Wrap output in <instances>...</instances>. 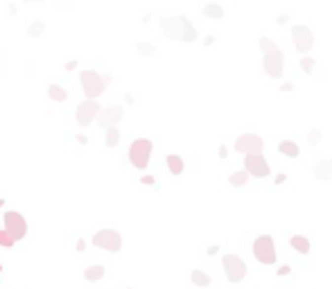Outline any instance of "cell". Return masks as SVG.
<instances>
[{
  "mask_svg": "<svg viewBox=\"0 0 332 289\" xmlns=\"http://www.w3.org/2000/svg\"><path fill=\"white\" fill-rule=\"evenodd\" d=\"M260 48H262V52H264L262 70L269 77H273V79H280L285 72V52L267 36L260 38Z\"/></svg>",
  "mask_w": 332,
  "mask_h": 289,
  "instance_id": "2",
  "label": "cell"
},
{
  "mask_svg": "<svg viewBox=\"0 0 332 289\" xmlns=\"http://www.w3.org/2000/svg\"><path fill=\"white\" fill-rule=\"evenodd\" d=\"M48 95H50V100H54V102H66V100H68V91L59 84H50Z\"/></svg>",
  "mask_w": 332,
  "mask_h": 289,
  "instance_id": "18",
  "label": "cell"
},
{
  "mask_svg": "<svg viewBox=\"0 0 332 289\" xmlns=\"http://www.w3.org/2000/svg\"><path fill=\"white\" fill-rule=\"evenodd\" d=\"M140 181L145 183V185H154V177H143Z\"/></svg>",
  "mask_w": 332,
  "mask_h": 289,
  "instance_id": "29",
  "label": "cell"
},
{
  "mask_svg": "<svg viewBox=\"0 0 332 289\" xmlns=\"http://www.w3.org/2000/svg\"><path fill=\"white\" fill-rule=\"evenodd\" d=\"M300 68L305 70L307 75H312V68H314V59H312V57H303V59H300Z\"/></svg>",
  "mask_w": 332,
  "mask_h": 289,
  "instance_id": "27",
  "label": "cell"
},
{
  "mask_svg": "<svg viewBox=\"0 0 332 289\" xmlns=\"http://www.w3.org/2000/svg\"><path fill=\"white\" fill-rule=\"evenodd\" d=\"M161 30L172 38V41H183V43H192L197 41V30L185 16H163L158 21Z\"/></svg>",
  "mask_w": 332,
  "mask_h": 289,
  "instance_id": "1",
  "label": "cell"
},
{
  "mask_svg": "<svg viewBox=\"0 0 332 289\" xmlns=\"http://www.w3.org/2000/svg\"><path fill=\"white\" fill-rule=\"evenodd\" d=\"M287 273H290V267H280L278 269V276H287Z\"/></svg>",
  "mask_w": 332,
  "mask_h": 289,
  "instance_id": "33",
  "label": "cell"
},
{
  "mask_svg": "<svg viewBox=\"0 0 332 289\" xmlns=\"http://www.w3.org/2000/svg\"><path fill=\"white\" fill-rule=\"evenodd\" d=\"M14 244H16V240H14V237H11L5 228H0V247H2V249H11Z\"/></svg>",
  "mask_w": 332,
  "mask_h": 289,
  "instance_id": "25",
  "label": "cell"
},
{
  "mask_svg": "<svg viewBox=\"0 0 332 289\" xmlns=\"http://www.w3.org/2000/svg\"><path fill=\"white\" fill-rule=\"evenodd\" d=\"M118 143H120V131H118V127L107 129V134H104V144H107L109 149H113V147H118Z\"/></svg>",
  "mask_w": 332,
  "mask_h": 289,
  "instance_id": "20",
  "label": "cell"
},
{
  "mask_svg": "<svg viewBox=\"0 0 332 289\" xmlns=\"http://www.w3.org/2000/svg\"><path fill=\"white\" fill-rule=\"evenodd\" d=\"M136 50H138L140 54H145V57H154V54H156V45H154V43H138V45H136Z\"/></svg>",
  "mask_w": 332,
  "mask_h": 289,
  "instance_id": "26",
  "label": "cell"
},
{
  "mask_svg": "<svg viewBox=\"0 0 332 289\" xmlns=\"http://www.w3.org/2000/svg\"><path fill=\"white\" fill-rule=\"evenodd\" d=\"M2 217H5V230L16 242L27 235V221L21 213H16V210H7Z\"/></svg>",
  "mask_w": 332,
  "mask_h": 289,
  "instance_id": "9",
  "label": "cell"
},
{
  "mask_svg": "<svg viewBox=\"0 0 332 289\" xmlns=\"http://www.w3.org/2000/svg\"><path fill=\"white\" fill-rule=\"evenodd\" d=\"M104 273H107V269H104L102 264H93V267H88L84 271V278L88 280V283H97V280L104 278Z\"/></svg>",
  "mask_w": 332,
  "mask_h": 289,
  "instance_id": "17",
  "label": "cell"
},
{
  "mask_svg": "<svg viewBox=\"0 0 332 289\" xmlns=\"http://www.w3.org/2000/svg\"><path fill=\"white\" fill-rule=\"evenodd\" d=\"M84 249H86V240H77V251H84Z\"/></svg>",
  "mask_w": 332,
  "mask_h": 289,
  "instance_id": "30",
  "label": "cell"
},
{
  "mask_svg": "<svg viewBox=\"0 0 332 289\" xmlns=\"http://www.w3.org/2000/svg\"><path fill=\"white\" fill-rule=\"evenodd\" d=\"M77 68V61H66V70H75Z\"/></svg>",
  "mask_w": 332,
  "mask_h": 289,
  "instance_id": "31",
  "label": "cell"
},
{
  "mask_svg": "<svg viewBox=\"0 0 332 289\" xmlns=\"http://www.w3.org/2000/svg\"><path fill=\"white\" fill-rule=\"evenodd\" d=\"M290 244H292V249H296V251L300 253V255H307V253H310V240H307L305 235H294L290 240Z\"/></svg>",
  "mask_w": 332,
  "mask_h": 289,
  "instance_id": "16",
  "label": "cell"
},
{
  "mask_svg": "<svg viewBox=\"0 0 332 289\" xmlns=\"http://www.w3.org/2000/svg\"><path fill=\"white\" fill-rule=\"evenodd\" d=\"M316 140H321V131H319V129H312L310 136H307V144H312V147H314Z\"/></svg>",
  "mask_w": 332,
  "mask_h": 289,
  "instance_id": "28",
  "label": "cell"
},
{
  "mask_svg": "<svg viewBox=\"0 0 332 289\" xmlns=\"http://www.w3.org/2000/svg\"><path fill=\"white\" fill-rule=\"evenodd\" d=\"M79 81H81V88H84L86 100H97L107 91V84L111 81V75H100L95 70H81Z\"/></svg>",
  "mask_w": 332,
  "mask_h": 289,
  "instance_id": "3",
  "label": "cell"
},
{
  "mask_svg": "<svg viewBox=\"0 0 332 289\" xmlns=\"http://www.w3.org/2000/svg\"><path fill=\"white\" fill-rule=\"evenodd\" d=\"M122 115H124L122 107L113 104V107H109V108H102V113H100V118L97 120H100V124H102L104 129H113V127H118L120 124Z\"/></svg>",
  "mask_w": 332,
  "mask_h": 289,
  "instance_id": "13",
  "label": "cell"
},
{
  "mask_svg": "<svg viewBox=\"0 0 332 289\" xmlns=\"http://www.w3.org/2000/svg\"><path fill=\"white\" fill-rule=\"evenodd\" d=\"M2 204H5V199H0V208H2Z\"/></svg>",
  "mask_w": 332,
  "mask_h": 289,
  "instance_id": "36",
  "label": "cell"
},
{
  "mask_svg": "<svg viewBox=\"0 0 332 289\" xmlns=\"http://www.w3.org/2000/svg\"><path fill=\"white\" fill-rule=\"evenodd\" d=\"M100 113H102V107L97 104V100H84L75 108V120L79 127H88V124H93V120L100 118Z\"/></svg>",
  "mask_w": 332,
  "mask_h": 289,
  "instance_id": "8",
  "label": "cell"
},
{
  "mask_svg": "<svg viewBox=\"0 0 332 289\" xmlns=\"http://www.w3.org/2000/svg\"><path fill=\"white\" fill-rule=\"evenodd\" d=\"M292 38H294V48L298 52H310L312 45H314V36H312V30L305 25H294L292 27Z\"/></svg>",
  "mask_w": 332,
  "mask_h": 289,
  "instance_id": "11",
  "label": "cell"
},
{
  "mask_svg": "<svg viewBox=\"0 0 332 289\" xmlns=\"http://www.w3.org/2000/svg\"><path fill=\"white\" fill-rule=\"evenodd\" d=\"M221 264H224V273H226V278H228V283H242V280H244V276H247V264H244L242 257L228 253V255L221 257Z\"/></svg>",
  "mask_w": 332,
  "mask_h": 289,
  "instance_id": "7",
  "label": "cell"
},
{
  "mask_svg": "<svg viewBox=\"0 0 332 289\" xmlns=\"http://www.w3.org/2000/svg\"><path fill=\"white\" fill-rule=\"evenodd\" d=\"M262 147H264L262 138L256 134H242L235 140V149L244 156H260L262 154Z\"/></svg>",
  "mask_w": 332,
  "mask_h": 289,
  "instance_id": "10",
  "label": "cell"
},
{
  "mask_svg": "<svg viewBox=\"0 0 332 289\" xmlns=\"http://www.w3.org/2000/svg\"><path fill=\"white\" fill-rule=\"evenodd\" d=\"M244 172L251 174V177H258V179H264L269 177V163L262 154L260 156H244Z\"/></svg>",
  "mask_w": 332,
  "mask_h": 289,
  "instance_id": "12",
  "label": "cell"
},
{
  "mask_svg": "<svg viewBox=\"0 0 332 289\" xmlns=\"http://www.w3.org/2000/svg\"><path fill=\"white\" fill-rule=\"evenodd\" d=\"M43 32H45V23L43 21H34V23H30V27H27V36H32V38L41 36Z\"/></svg>",
  "mask_w": 332,
  "mask_h": 289,
  "instance_id": "23",
  "label": "cell"
},
{
  "mask_svg": "<svg viewBox=\"0 0 332 289\" xmlns=\"http://www.w3.org/2000/svg\"><path fill=\"white\" fill-rule=\"evenodd\" d=\"M91 242H93V247L104 249V251H109V253H118L120 249H122V235H120L115 228L97 230Z\"/></svg>",
  "mask_w": 332,
  "mask_h": 289,
  "instance_id": "5",
  "label": "cell"
},
{
  "mask_svg": "<svg viewBox=\"0 0 332 289\" xmlns=\"http://www.w3.org/2000/svg\"><path fill=\"white\" fill-rule=\"evenodd\" d=\"M204 14L210 18H224V9L220 5H206L204 7Z\"/></svg>",
  "mask_w": 332,
  "mask_h": 289,
  "instance_id": "24",
  "label": "cell"
},
{
  "mask_svg": "<svg viewBox=\"0 0 332 289\" xmlns=\"http://www.w3.org/2000/svg\"><path fill=\"white\" fill-rule=\"evenodd\" d=\"M278 151L285 156H290V158H296V156H298V144H296L294 140H280Z\"/></svg>",
  "mask_w": 332,
  "mask_h": 289,
  "instance_id": "19",
  "label": "cell"
},
{
  "mask_svg": "<svg viewBox=\"0 0 332 289\" xmlns=\"http://www.w3.org/2000/svg\"><path fill=\"white\" fill-rule=\"evenodd\" d=\"M312 172H314V177L319 179V181H330L332 179V158H328V161H323V163H316V165L312 167Z\"/></svg>",
  "mask_w": 332,
  "mask_h": 289,
  "instance_id": "14",
  "label": "cell"
},
{
  "mask_svg": "<svg viewBox=\"0 0 332 289\" xmlns=\"http://www.w3.org/2000/svg\"><path fill=\"white\" fill-rule=\"evenodd\" d=\"M190 280H192V283L197 285V287H208V285L213 283V280H210V276H208V273L199 271V269H197V271H192V273H190Z\"/></svg>",
  "mask_w": 332,
  "mask_h": 289,
  "instance_id": "21",
  "label": "cell"
},
{
  "mask_svg": "<svg viewBox=\"0 0 332 289\" xmlns=\"http://www.w3.org/2000/svg\"><path fill=\"white\" fill-rule=\"evenodd\" d=\"M292 88H294V86H292V84H285V86H283V88H280V91H285V93H290V91H292Z\"/></svg>",
  "mask_w": 332,
  "mask_h": 289,
  "instance_id": "35",
  "label": "cell"
},
{
  "mask_svg": "<svg viewBox=\"0 0 332 289\" xmlns=\"http://www.w3.org/2000/svg\"><path fill=\"white\" fill-rule=\"evenodd\" d=\"M253 255L260 264H276V247L271 235H260L253 242Z\"/></svg>",
  "mask_w": 332,
  "mask_h": 289,
  "instance_id": "6",
  "label": "cell"
},
{
  "mask_svg": "<svg viewBox=\"0 0 332 289\" xmlns=\"http://www.w3.org/2000/svg\"><path fill=\"white\" fill-rule=\"evenodd\" d=\"M77 143L86 144V143H88V138H86V136H84V134H77Z\"/></svg>",
  "mask_w": 332,
  "mask_h": 289,
  "instance_id": "32",
  "label": "cell"
},
{
  "mask_svg": "<svg viewBox=\"0 0 332 289\" xmlns=\"http://www.w3.org/2000/svg\"><path fill=\"white\" fill-rule=\"evenodd\" d=\"M0 273H2V264H0Z\"/></svg>",
  "mask_w": 332,
  "mask_h": 289,
  "instance_id": "37",
  "label": "cell"
},
{
  "mask_svg": "<svg viewBox=\"0 0 332 289\" xmlns=\"http://www.w3.org/2000/svg\"><path fill=\"white\" fill-rule=\"evenodd\" d=\"M165 163H167V170L174 174V177H179V174H183V167H185V163H183V158L181 156H177V154H170L165 158Z\"/></svg>",
  "mask_w": 332,
  "mask_h": 289,
  "instance_id": "15",
  "label": "cell"
},
{
  "mask_svg": "<svg viewBox=\"0 0 332 289\" xmlns=\"http://www.w3.org/2000/svg\"><path fill=\"white\" fill-rule=\"evenodd\" d=\"M285 181H287V177H285V174H280V177H276V183H278V185H280V183H285Z\"/></svg>",
  "mask_w": 332,
  "mask_h": 289,
  "instance_id": "34",
  "label": "cell"
},
{
  "mask_svg": "<svg viewBox=\"0 0 332 289\" xmlns=\"http://www.w3.org/2000/svg\"><path fill=\"white\" fill-rule=\"evenodd\" d=\"M151 149H154V143L149 138H136L129 147V161L136 170H147L151 158Z\"/></svg>",
  "mask_w": 332,
  "mask_h": 289,
  "instance_id": "4",
  "label": "cell"
},
{
  "mask_svg": "<svg viewBox=\"0 0 332 289\" xmlns=\"http://www.w3.org/2000/svg\"><path fill=\"white\" fill-rule=\"evenodd\" d=\"M228 181H230V185L233 187H242V185H247V181H249V174L244 170H240V172H233L228 177Z\"/></svg>",
  "mask_w": 332,
  "mask_h": 289,
  "instance_id": "22",
  "label": "cell"
}]
</instances>
